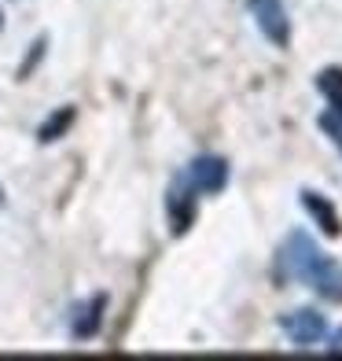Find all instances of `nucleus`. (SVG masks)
I'll return each mask as SVG.
<instances>
[{
  "label": "nucleus",
  "instance_id": "nucleus-10",
  "mask_svg": "<svg viewBox=\"0 0 342 361\" xmlns=\"http://www.w3.org/2000/svg\"><path fill=\"white\" fill-rule=\"evenodd\" d=\"M320 129H324V133H328L335 144H338V152H342V107L324 111V114H320Z\"/></svg>",
  "mask_w": 342,
  "mask_h": 361
},
{
  "label": "nucleus",
  "instance_id": "nucleus-8",
  "mask_svg": "<svg viewBox=\"0 0 342 361\" xmlns=\"http://www.w3.org/2000/svg\"><path fill=\"white\" fill-rule=\"evenodd\" d=\"M74 118H77V111L74 107H59L56 114H52V118H48L41 129H37V140L41 144H52V140H59L63 133H67V129L74 126Z\"/></svg>",
  "mask_w": 342,
  "mask_h": 361
},
{
  "label": "nucleus",
  "instance_id": "nucleus-7",
  "mask_svg": "<svg viewBox=\"0 0 342 361\" xmlns=\"http://www.w3.org/2000/svg\"><path fill=\"white\" fill-rule=\"evenodd\" d=\"M103 310H107V295H96V299L81 310V321H74V336L77 339H92L103 324Z\"/></svg>",
  "mask_w": 342,
  "mask_h": 361
},
{
  "label": "nucleus",
  "instance_id": "nucleus-12",
  "mask_svg": "<svg viewBox=\"0 0 342 361\" xmlns=\"http://www.w3.org/2000/svg\"><path fill=\"white\" fill-rule=\"evenodd\" d=\"M331 354H342V328L331 336Z\"/></svg>",
  "mask_w": 342,
  "mask_h": 361
},
{
  "label": "nucleus",
  "instance_id": "nucleus-6",
  "mask_svg": "<svg viewBox=\"0 0 342 361\" xmlns=\"http://www.w3.org/2000/svg\"><path fill=\"white\" fill-rule=\"evenodd\" d=\"M305 284L313 288L320 299H328V302H338V306H342V266H338L331 255H324V258L317 262V269L309 273Z\"/></svg>",
  "mask_w": 342,
  "mask_h": 361
},
{
  "label": "nucleus",
  "instance_id": "nucleus-13",
  "mask_svg": "<svg viewBox=\"0 0 342 361\" xmlns=\"http://www.w3.org/2000/svg\"><path fill=\"white\" fill-rule=\"evenodd\" d=\"M0 203H4V192H0Z\"/></svg>",
  "mask_w": 342,
  "mask_h": 361
},
{
  "label": "nucleus",
  "instance_id": "nucleus-1",
  "mask_svg": "<svg viewBox=\"0 0 342 361\" xmlns=\"http://www.w3.org/2000/svg\"><path fill=\"white\" fill-rule=\"evenodd\" d=\"M247 8L254 15L258 30L269 37V44H276V48L291 44V19H287V11H284L280 0H247Z\"/></svg>",
  "mask_w": 342,
  "mask_h": 361
},
{
  "label": "nucleus",
  "instance_id": "nucleus-4",
  "mask_svg": "<svg viewBox=\"0 0 342 361\" xmlns=\"http://www.w3.org/2000/svg\"><path fill=\"white\" fill-rule=\"evenodd\" d=\"M184 180H188L195 192H203V195H217V192H224V185H228V162L217 159V155H199V159L188 166Z\"/></svg>",
  "mask_w": 342,
  "mask_h": 361
},
{
  "label": "nucleus",
  "instance_id": "nucleus-2",
  "mask_svg": "<svg viewBox=\"0 0 342 361\" xmlns=\"http://www.w3.org/2000/svg\"><path fill=\"white\" fill-rule=\"evenodd\" d=\"M280 328H284V336L295 343V347H313V343H320L324 332H328V321H324L320 310L302 306V310H295V314H284Z\"/></svg>",
  "mask_w": 342,
  "mask_h": 361
},
{
  "label": "nucleus",
  "instance_id": "nucleus-9",
  "mask_svg": "<svg viewBox=\"0 0 342 361\" xmlns=\"http://www.w3.org/2000/svg\"><path fill=\"white\" fill-rule=\"evenodd\" d=\"M317 89L328 96L331 107H342V67H324L317 74Z\"/></svg>",
  "mask_w": 342,
  "mask_h": 361
},
{
  "label": "nucleus",
  "instance_id": "nucleus-5",
  "mask_svg": "<svg viewBox=\"0 0 342 361\" xmlns=\"http://www.w3.org/2000/svg\"><path fill=\"white\" fill-rule=\"evenodd\" d=\"M302 207H305V214L313 218V225L328 240H338L342 236V218H338V210H335V203L328 200V195H320L313 188H302Z\"/></svg>",
  "mask_w": 342,
  "mask_h": 361
},
{
  "label": "nucleus",
  "instance_id": "nucleus-11",
  "mask_svg": "<svg viewBox=\"0 0 342 361\" xmlns=\"http://www.w3.org/2000/svg\"><path fill=\"white\" fill-rule=\"evenodd\" d=\"M44 48H48V37H37V41H34V48H30V56H26V63H23V67H19V78H30V71H34L37 63H41V56H44Z\"/></svg>",
  "mask_w": 342,
  "mask_h": 361
},
{
  "label": "nucleus",
  "instance_id": "nucleus-3",
  "mask_svg": "<svg viewBox=\"0 0 342 361\" xmlns=\"http://www.w3.org/2000/svg\"><path fill=\"white\" fill-rule=\"evenodd\" d=\"M166 214H170V233L173 236H184L188 228L199 218V207H195V188L181 177L177 185L166 192Z\"/></svg>",
  "mask_w": 342,
  "mask_h": 361
}]
</instances>
